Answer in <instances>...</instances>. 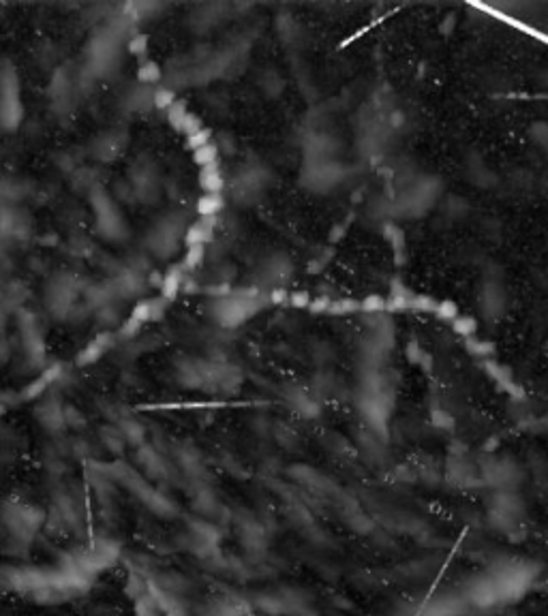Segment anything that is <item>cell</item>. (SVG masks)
Segmentation results:
<instances>
[{"mask_svg":"<svg viewBox=\"0 0 548 616\" xmlns=\"http://www.w3.org/2000/svg\"><path fill=\"white\" fill-rule=\"evenodd\" d=\"M214 223H216V216H208V218H200L195 225L189 227L187 235H185V244L191 249V247H197V244H206V242L212 238L214 233Z\"/></svg>","mask_w":548,"mask_h":616,"instance_id":"obj_1","label":"cell"},{"mask_svg":"<svg viewBox=\"0 0 548 616\" xmlns=\"http://www.w3.org/2000/svg\"><path fill=\"white\" fill-rule=\"evenodd\" d=\"M112 340H114V336L112 334H101V336H97L93 343H88L84 349H82V354L77 356V364L79 366H88V364H93V362H97L105 351L112 347Z\"/></svg>","mask_w":548,"mask_h":616,"instance_id":"obj_2","label":"cell"},{"mask_svg":"<svg viewBox=\"0 0 548 616\" xmlns=\"http://www.w3.org/2000/svg\"><path fill=\"white\" fill-rule=\"evenodd\" d=\"M182 287V272L180 268H171L163 278H161V298L171 302L176 300Z\"/></svg>","mask_w":548,"mask_h":616,"instance_id":"obj_3","label":"cell"},{"mask_svg":"<svg viewBox=\"0 0 548 616\" xmlns=\"http://www.w3.org/2000/svg\"><path fill=\"white\" fill-rule=\"evenodd\" d=\"M221 208H223L221 193H206L204 197L197 200V214H200L202 218L216 216L218 212H221Z\"/></svg>","mask_w":548,"mask_h":616,"instance_id":"obj_4","label":"cell"},{"mask_svg":"<svg viewBox=\"0 0 548 616\" xmlns=\"http://www.w3.org/2000/svg\"><path fill=\"white\" fill-rule=\"evenodd\" d=\"M200 184L206 193H221L223 189V175L218 173L216 165H210V167H204L200 171Z\"/></svg>","mask_w":548,"mask_h":616,"instance_id":"obj_5","label":"cell"},{"mask_svg":"<svg viewBox=\"0 0 548 616\" xmlns=\"http://www.w3.org/2000/svg\"><path fill=\"white\" fill-rule=\"evenodd\" d=\"M161 75H163V71H161V67H159L157 62L146 60V62L140 64L138 79H140L142 84H159V81H161Z\"/></svg>","mask_w":548,"mask_h":616,"instance_id":"obj_6","label":"cell"},{"mask_svg":"<svg viewBox=\"0 0 548 616\" xmlns=\"http://www.w3.org/2000/svg\"><path fill=\"white\" fill-rule=\"evenodd\" d=\"M193 161L200 165L202 169L204 167H210V165H216V146L214 144H208L200 150L193 152Z\"/></svg>","mask_w":548,"mask_h":616,"instance_id":"obj_7","label":"cell"},{"mask_svg":"<svg viewBox=\"0 0 548 616\" xmlns=\"http://www.w3.org/2000/svg\"><path fill=\"white\" fill-rule=\"evenodd\" d=\"M176 101H178L176 95H173V90H169V88L161 86V88H157L155 93H152V105H155L157 109H165V112H167V109Z\"/></svg>","mask_w":548,"mask_h":616,"instance_id":"obj_8","label":"cell"},{"mask_svg":"<svg viewBox=\"0 0 548 616\" xmlns=\"http://www.w3.org/2000/svg\"><path fill=\"white\" fill-rule=\"evenodd\" d=\"M187 105H185V101H176L173 103L169 109H167V120H169V124L176 128V131H180V126H182V120L187 118Z\"/></svg>","mask_w":548,"mask_h":616,"instance_id":"obj_9","label":"cell"},{"mask_svg":"<svg viewBox=\"0 0 548 616\" xmlns=\"http://www.w3.org/2000/svg\"><path fill=\"white\" fill-rule=\"evenodd\" d=\"M131 317H133L135 321H140V323L155 321V313H152V300L138 302L133 311H131Z\"/></svg>","mask_w":548,"mask_h":616,"instance_id":"obj_10","label":"cell"},{"mask_svg":"<svg viewBox=\"0 0 548 616\" xmlns=\"http://www.w3.org/2000/svg\"><path fill=\"white\" fill-rule=\"evenodd\" d=\"M204 255H206L204 244L191 247V249L187 251V257H185V268H189V270L197 268V266H200V263L204 261Z\"/></svg>","mask_w":548,"mask_h":616,"instance_id":"obj_11","label":"cell"},{"mask_svg":"<svg viewBox=\"0 0 548 616\" xmlns=\"http://www.w3.org/2000/svg\"><path fill=\"white\" fill-rule=\"evenodd\" d=\"M210 139H212V133L208 128H202V131H197L195 135H191V137H187V146L195 152V150H200V148H204V146H208L210 144Z\"/></svg>","mask_w":548,"mask_h":616,"instance_id":"obj_12","label":"cell"},{"mask_svg":"<svg viewBox=\"0 0 548 616\" xmlns=\"http://www.w3.org/2000/svg\"><path fill=\"white\" fill-rule=\"evenodd\" d=\"M129 52L133 56H144L148 52V35H135L129 41Z\"/></svg>","mask_w":548,"mask_h":616,"instance_id":"obj_13","label":"cell"},{"mask_svg":"<svg viewBox=\"0 0 548 616\" xmlns=\"http://www.w3.org/2000/svg\"><path fill=\"white\" fill-rule=\"evenodd\" d=\"M204 126H202V120L197 118L195 114H187V118L182 120V126H180V133H185L187 137H191V135H195L197 131H202Z\"/></svg>","mask_w":548,"mask_h":616,"instance_id":"obj_14","label":"cell"},{"mask_svg":"<svg viewBox=\"0 0 548 616\" xmlns=\"http://www.w3.org/2000/svg\"><path fill=\"white\" fill-rule=\"evenodd\" d=\"M46 387H48V381H46V377H39V379H35L26 389H24V398H37L39 394H43L46 392Z\"/></svg>","mask_w":548,"mask_h":616,"instance_id":"obj_15","label":"cell"},{"mask_svg":"<svg viewBox=\"0 0 548 616\" xmlns=\"http://www.w3.org/2000/svg\"><path fill=\"white\" fill-rule=\"evenodd\" d=\"M140 327H142V323L140 321H135L133 317H129L122 325H120V336H124V338H131V336H135L138 332H140Z\"/></svg>","mask_w":548,"mask_h":616,"instance_id":"obj_16","label":"cell"},{"mask_svg":"<svg viewBox=\"0 0 548 616\" xmlns=\"http://www.w3.org/2000/svg\"><path fill=\"white\" fill-rule=\"evenodd\" d=\"M122 432H124V436L129 439V441H142V436H144V430L138 426V424H133V422H126V424H122Z\"/></svg>","mask_w":548,"mask_h":616,"instance_id":"obj_17","label":"cell"},{"mask_svg":"<svg viewBox=\"0 0 548 616\" xmlns=\"http://www.w3.org/2000/svg\"><path fill=\"white\" fill-rule=\"evenodd\" d=\"M270 302L274 306H285V304L290 302V296H287V291H285L283 287H278V289H272L270 291Z\"/></svg>","mask_w":548,"mask_h":616,"instance_id":"obj_18","label":"cell"},{"mask_svg":"<svg viewBox=\"0 0 548 616\" xmlns=\"http://www.w3.org/2000/svg\"><path fill=\"white\" fill-rule=\"evenodd\" d=\"M290 302H292L294 308H304V306H309V293H306V291H296V293L290 296Z\"/></svg>","mask_w":548,"mask_h":616,"instance_id":"obj_19","label":"cell"},{"mask_svg":"<svg viewBox=\"0 0 548 616\" xmlns=\"http://www.w3.org/2000/svg\"><path fill=\"white\" fill-rule=\"evenodd\" d=\"M323 304H325L323 300H317V302H313L311 306H313V311H323Z\"/></svg>","mask_w":548,"mask_h":616,"instance_id":"obj_20","label":"cell"}]
</instances>
